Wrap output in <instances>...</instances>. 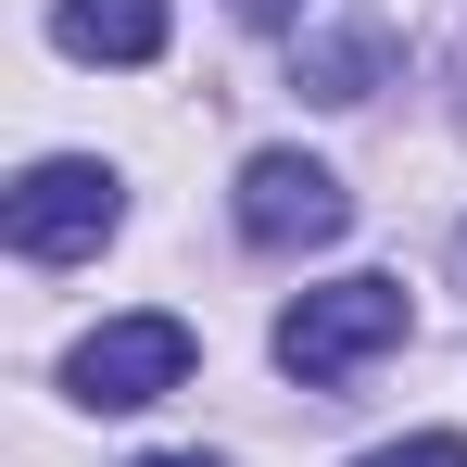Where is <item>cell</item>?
<instances>
[{"mask_svg":"<svg viewBox=\"0 0 467 467\" xmlns=\"http://www.w3.org/2000/svg\"><path fill=\"white\" fill-rule=\"evenodd\" d=\"M404 328H417L404 278H328V291H304V304L278 316V367L304 391H328V379H354V367H379Z\"/></svg>","mask_w":467,"mask_h":467,"instance_id":"cell-1","label":"cell"},{"mask_svg":"<svg viewBox=\"0 0 467 467\" xmlns=\"http://www.w3.org/2000/svg\"><path fill=\"white\" fill-rule=\"evenodd\" d=\"M114 215H127V202H114V177H101L88 152L26 164V177H13V202H0V228H13V253H26V265H77V253H101V240H114Z\"/></svg>","mask_w":467,"mask_h":467,"instance_id":"cell-2","label":"cell"},{"mask_svg":"<svg viewBox=\"0 0 467 467\" xmlns=\"http://www.w3.org/2000/svg\"><path fill=\"white\" fill-rule=\"evenodd\" d=\"M341 228H354V190L316 152H253L240 164V240L253 253H328Z\"/></svg>","mask_w":467,"mask_h":467,"instance_id":"cell-3","label":"cell"},{"mask_svg":"<svg viewBox=\"0 0 467 467\" xmlns=\"http://www.w3.org/2000/svg\"><path fill=\"white\" fill-rule=\"evenodd\" d=\"M64 379H77V404H114V417H127V404H164V391L190 379V328H177V316H114V328L77 341Z\"/></svg>","mask_w":467,"mask_h":467,"instance_id":"cell-4","label":"cell"},{"mask_svg":"<svg viewBox=\"0 0 467 467\" xmlns=\"http://www.w3.org/2000/svg\"><path fill=\"white\" fill-rule=\"evenodd\" d=\"M164 26H177V0H64L51 13V38L77 64H164Z\"/></svg>","mask_w":467,"mask_h":467,"instance_id":"cell-5","label":"cell"},{"mask_svg":"<svg viewBox=\"0 0 467 467\" xmlns=\"http://www.w3.org/2000/svg\"><path fill=\"white\" fill-rule=\"evenodd\" d=\"M379 64H391V38H379V26L304 38V88H316V101H367V88H379Z\"/></svg>","mask_w":467,"mask_h":467,"instance_id":"cell-6","label":"cell"},{"mask_svg":"<svg viewBox=\"0 0 467 467\" xmlns=\"http://www.w3.org/2000/svg\"><path fill=\"white\" fill-rule=\"evenodd\" d=\"M354 467H467L455 430H417V442H379V455H354Z\"/></svg>","mask_w":467,"mask_h":467,"instance_id":"cell-7","label":"cell"},{"mask_svg":"<svg viewBox=\"0 0 467 467\" xmlns=\"http://www.w3.org/2000/svg\"><path fill=\"white\" fill-rule=\"evenodd\" d=\"M240 26H291V13H304V0H228Z\"/></svg>","mask_w":467,"mask_h":467,"instance_id":"cell-8","label":"cell"},{"mask_svg":"<svg viewBox=\"0 0 467 467\" xmlns=\"http://www.w3.org/2000/svg\"><path fill=\"white\" fill-rule=\"evenodd\" d=\"M140 467H215V455H140Z\"/></svg>","mask_w":467,"mask_h":467,"instance_id":"cell-9","label":"cell"},{"mask_svg":"<svg viewBox=\"0 0 467 467\" xmlns=\"http://www.w3.org/2000/svg\"><path fill=\"white\" fill-rule=\"evenodd\" d=\"M455 265H467V228H455Z\"/></svg>","mask_w":467,"mask_h":467,"instance_id":"cell-10","label":"cell"}]
</instances>
